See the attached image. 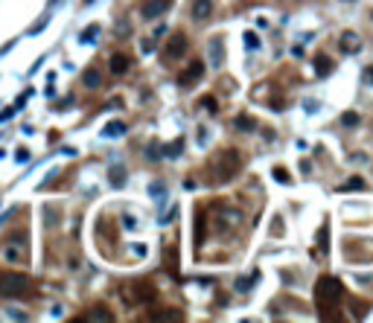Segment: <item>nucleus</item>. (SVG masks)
Listing matches in <instances>:
<instances>
[{"label":"nucleus","mask_w":373,"mask_h":323,"mask_svg":"<svg viewBox=\"0 0 373 323\" xmlns=\"http://www.w3.org/2000/svg\"><path fill=\"white\" fill-rule=\"evenodd\" d=\"M126 70H128V58L123 56V53L111 56V73H117V76H120V73H126Z\"/></svg>","instance_id":"obj_10"},{"label":"nucleus","mask_w":373,"mask_h":323,"mask_svg":"<svg viewBox=\"0 0 373 323\" xmlns=\"http://www.w3.org/2000/svg\"><path fill=\"white\" fill-rule=\"evenodd\" d=\"M190 15H193L196 21H207L210 15H213V0H193Z\"/></svg>","instance_id":"obj_7"},{"label":"nucleus","mask_w":373,"mask_h":323,"mask_svg":"<svg viewBox=\"0 0 373 323\" xmlns=\"http://www.w3.org/2000/svg\"><path fill=\"white\" fill-rule=\"evenodd\" d=\"M93 38H96V26H88V32L82 35V41L88 44V41H93Z\"/></svg>","instance_id":"obj_16"},{"label":"nucleus","mask_w":373,"mask_h":323,"mask_svg":"<svg viewBox=\"0 0 373 323\" xmlns=\"http://www.w3.org/2000/svg\"><path fill=\"white\" fill-rule=\"evenodd\" d=\"M163 9H166V0H149L143 6V18H158Z\"/></svg>","instance_id":"obj_9"},{"label":"nucleus","mask_w":373,"mask_h":323,"mask_svg":"<svg viewBox=\"0 0 373 323\" xmlns=\"http://www.w3.org/2000/svg\"><path fill=\"white\" fill-rule=\"evenodd\" d=\"M359 123V116L356 114H344V126H356Z\"/></svg>","instance_id":"obj_20"},{"label":"nucleus","mask_w":373,"mask_h":323,"mask_svg":"<svg viewBox=\"0 0 373 323\" xmlns=\"http://www.w3.org/2000/svg\"><path fill=\"white\" fill-rule=\"evenodd\" d=\"M184 314L181 312H158V314H152V320H181Z\"/></svg>","instance_id":"obj_15"},{"label":"nucleus","mask_w":373,"mask_h":323,"mask_svg":"<svg viewBox=\"0 0 373 323\" xmlns=\"http://www.w3.org/2000/svg\"><path fill=\"white\" fill-rule=\"evenodd\" d=\"M0 294L3 297H29L32 294V279L26 274H18V271L0 274Z\"/></svg>","instance_id":"obj_2"},{"label":"nucleus","mask_w":373,"mask_h":323,"mask_svg":"<svg viewBox=\"0 0 373 323\" xmlns=\"http://www.w3.org/2000/svg\"><path fill=\"white\" fill-rule=\"evenodd\" d=\"M245 44H248V47H254V44H259V41H256V38H254V35H251V32H248V35H245Z\"/></svg>","instance_id":"obj_23"},{"label":"nucleus","mask_w":373,"mask_h":323,"mask_svg":"<svg viewBox=\"0 0 373 323\" xmlns=\"http://www.w3.org/2000/svg\"><path fill=\"white\" fill-rule=\"evenodd\" d=\"M350 186H353V189H361V186H364V181H361V178H353V181H350L344 189H350Z\"/></svg>","instance_id":"obj_19"},{"label":"nucleus","mask_w":373,"mask_h":323,"mask_svg":"<svg viewBox=\"0 0 373 323\" xmlns=\"http://www.w3.org/2000/svg\"><path fill=\"white\" fill-rule=\"evenodd\" d=\"M201 76H204V64H201V61H193V64H190V70H184V73H181V88H193V85H198V82H201Z\"/></svg>","instance_id":"obj_6"},{"label":"nucleus","mask_w":373,"mask_h":323,"mask_svg":"<svg viewBox=\"0 0 373 323\" xmlns=\"http://www.w3.org/2000/svg\"><path fill=\"white\" fill-rule=\"evenodd\" d=\"M204 108H207V111H216V99H213V96H204Z\"/></svg>","instance_id":"obj_21"},{"label":"nucleus","mask_w":373,"mask_h":323,"mask_svg":"<svg viewBox=\"0 0 373 323\" xmlns=\"http://www.w3.org/2000/svg\"><path fill=\"white\" fill-rule=\"evenodd\" d=\"M123 131H126V126H123V123H111V126H105V137H120V134H123Z\"/></svg>","instance_id":"obj_14"},{"label":"nucleus","mask_w":373,"mask_h":323,"mask_svg":"<svg viewBox=\"0 0 373 323\" xmlns=\"http://www.w3.org/2000/svg\"><path fill=\"white\" fill-rule=\"evenodd\" d=\"M111 181H114V184H123V172H120V169H114V172H111Z\"/></svg>","instance_id":"obj_22"},{"label":"nucleus","mask_w":373,"mask_h":323,"mask_svg":"<svg viewBox=\"0 0 373 323\" xmlns=\"http://www.w3.org/2000/svg\"><path fill=\"white\" fill-rule=\"evenodd\" d=\"M341 294H344V286L338 282L335 277H321L318 279V286H315V303H318V309H321V317L332 312L341 300Z\"/></svg>","instance_id":"obj_1"},{"label":"nucleus","mask_w":373,"mask_h":323,"mask_svg":"<svg viewBox=\"0 0 373 323\" xmlns=\"http://www.w3.org/2000/svg\"><path fill=\"white\" fill-rule=\"evenodd\" d=\"M236 166H239V154L236 151H221V157H219V172H216V178L219 181H228L233 172H236Z\"/></svg>","instance_id":"obj_4"},{"label":"nucleus","mask_w":373,"mask_h":323,"mask_svg":"<svg viewBox=\"0 0 373 323\" xmlns=\"http://www.w3.org/2000/svg\"><path fill=\"white\" fill-rule=\"evenodd\" d=\"M85 320H114V314H111V312H105L102 306H96L93 312H88V314H85Z\"/></svg>","instance_id":"obj_11"},{"label":"nucleus","mask_w":373,"mask_h":323,"mask_svg":"<svg viewBox=\"0 0 373 323\" xmlns=\"http://www.w3.org/2000/svg\"><path fill=\"white\" fill-rule=\"evenodd\" d=\"M155 294H158V291L152 289L149 282H137V286H128V289L123 291V300H128V303H152L155 300Z\"/></svg>","instance_id":"obj_3"},{"label":"nucleus","mask_w":373,"mask_h":323,"mask_svg":"<svg viewBox=\"0 0 373 323\" xmlns=\"http://www.w3.org/2000/svg\"><path fill=\"white\" fill-rule=\"evenodd\" d=\"M274 178H277V181H283V184H289V181H291L289 172H283V169H274Z\"/></svg>","instance_id":"obj_18"},{"label":"nucleus","mask_w":373,"mask_h":323,"mask_svg":"<svg viewBox=\"0 0 373 323\" xmlns=\"http://www.w3.org/2000/svg\"><path fill=\"white\" fill-rule=\"evenodd\" d=\"M359 44H361V38L356 32H344V35H341V50H344V53H356Z\"/></svg>","instance_id":"obj_8"},{"label":"nucleus","mask_w":373,"mask_h":323,"mask_svg":"<svg viewBox=\"0 0 373 323\" xmlns=\"http://www.w3.org/2000/svg\"><path fill=\"white\" fill-rule=\"evenodd\" d=\"M315 70H318V76H326V73L332 70V61L324 58V56H318V58H315Z\"/></svg>","instance_id":"obj_12"},{"label":"nucleus","mask_w":373,"mask_h":323,"mask_svg":"<svg viewBox=\"0 0 373 323\" xmlns=\"http://www.w3.org/2000/svg\"><path fill=\"white\" fill-rule=\"evenodd\" d=\"M15 160H18V163L29 160V151H26V149H18V151H15Z\"/></svg>","instance_id":"obj_17"},{"label":"nucleus","mask_w":373,"mask_h":323,"mask_svg":"<svg viewBox=\"0 0 373 323\" xmlns=\"http://www.w3.org/2000/svg\"><path fill=\"white\" fill-rule=\"evenodd\" d=\"M163 53H166V58L169 61H175V58H181L186 53V35H172L169 41H166V47H163Z\"/></svg>","instance_id":"obj_5"},{"label":"nucleus","mask_w":373,"mask_h":323,"mask_svg":"<svg viewBox=\"0 0 373 323\" xmlns=\"http://www.w3.org/2000/svg\"><path fill=\"white\" fill-rule=\"evenodd\" d=\"M85 85H88V88H99V85H102L99 73H96V70H85Z\"/></svg>","instance_id":"obj_13"}]
</instances>
